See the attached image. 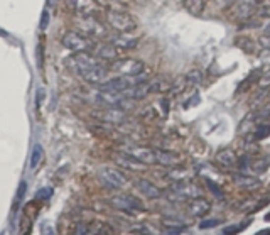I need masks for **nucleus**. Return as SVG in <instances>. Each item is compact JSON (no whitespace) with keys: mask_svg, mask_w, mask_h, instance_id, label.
<instances>
[{"mask_svg":"<svg viewBox=\"0 0 270 235\" xmlns=\"http://www.w3.org/2000/svg\"><path fill=\"white\" fill-rule=\"evenodd\" d=\"M69 61L73 63L74 71L79 77L91 85H100L108 77V68L93 53H76Z\"/></svg>","mask_w":270,"mask_h":235,"instance_id":"f257e3e1","label":"nucleus"},{"mask_svg":"<svg viewBox=\"0 0 270 235\" xmlns=\"http://www.w3.org/2000/svg\"><path fill=\"white\" fill-rule=\"evenodd\" d=\"M61 44L66 47L69 53H91L95 47V42L88 36L78 33V31H68L61 38Z\"/></svg>","mask_w":270,"mask_h":235,"instance_id":"f03ea898","label":"nucleus"},{"mask_svg":"<svg viewBox=\"0 0 270 235\" xmlns=\"http://www.w3.org/2000/svg\"><path fill=\"white\" fill-rule=\"evenodd\" d=\"M74 27H76L78 33L91 36V38H106V27L98 21L95 15H76V21H74Z\"/></svg>","mask_w":270,"mask_h":235,"instance_id":"7ed1b4c3","label":"nucleus"},{"mask_svg":"<svg viewBox=\"0 0 270 235\" xmlns=\"http://www.w3.org/2000/svg\"><path fill=\"white\" fill-rule=\"evenodd\" d=\"M106 22L112 29L118 31V33H130L135 29V21L130 14L118 9H108L106 10Z\"/></svg>","mask_w":270,"mask_h":235,"instance_id":"20e7f679","label":"nucleus"},{"mask_svg":"<svg viewBox=\"0 0 270 235\" xmlns=\"http://www.w3.org/2000/svg\"><path fill=\"white\" fill-rule=\"evenodd\" d=\"M98 178L103 186L108 190H122L127 185V176L117 168H103L98 173Z\"/></svg>","mask_w":270,"mask_h":235,"instance_id":"39448f33","label":"nucleus"},{"mask_svg":"<svg viewBox=\"0 0 270 235\" xmlns=\"http://www.w3.org/2000/svg\"><path fill=\"white\" fill-rule=\"evenodd\" d=\"M110 71L120 75V77H130V75H138L144 71V63L137 61V59H113L110 65Z\"/></svg>","mask_w":270,"mask_h":235,"instance_id":"423d86ee","label":"nucleus"},{"mask_svg":"<svg viewBox=\"0 0 270 235\" xmlns=\"http://www.w3.org/2000/svg\"><path fill=\"white\" fill-rule=\"evenodd\" d=\"M259 7H257V0H238L235 5L230 10V17L233 21H247L252 15L257 14Z\"/></svg>","mask_w":270,"mask_h":235,"instance_id":"0eeeda50","label":"nucleus"},{"mask_svg":"<svg viewBox=\"0 0 270 235\" xmlns=\"http://www.w3.org/2000/svg\"><path fill=\"white\" fill-rule=\"evenodd\" d=\"M110 205L115 206L122 212H135V210H142V203L137 198L130 196V195H117V196L110 198Z\"/></svg>","mask_w":270,"mask_h":235,"instance_id":"6e6552de","label":"nucleus"},{"mask_svg":"<svg viewBox=\"0 0 270 235\" xmlns=\"http://www.w3.org/2000/svg\"><path fill=\"white\" fill-rule=\"evenodd\" d=\"M68 3L74 15H95L100 7L97 0H68Z\"/></svg>","mask_w":270,"mask_h":235,"instance_id":"1a4fd4ad","label":"nucleus"},{"mask_svg":"<svg viewBox=\"0 0 270 235\" xmlns=\"http://www.w3.org/2000/svg\"><path fill=\"white\" fill-rule=\"evenodd\" d=\"M127 154H130L132 157H135L137 161H140L142 164H157L156 159V149H150V147H129L125 149Z\"/></svg>","mask_w":270,"mask_h":235,"instance_id":"9d476101","label":"nucleus"},{"mask_svg":"<svg viewBox=\"0 0 270 235\" xmlns=\"http://www.w3.org/2000/svg\"><path fill=\"white\" fill-rule=\"evenodd\" d=\"M91 53L97 58H100L101 61H113V59L118 58V47L110 42H95V47Z\"/></svg>","mask_w":270,"mask_h":235,"instance_id":"9b49d317","label":"nucleus"},{"mask_svg":"<svg viewBox=\"0 0 270 235\" xmlns=\"http://www.w3.org/2000/svg\"><path fill=\"white\" fill-rule=\"evenodd\" d=\"M172 193H176L182 200H189V198L201 196V188L198 185H193V183L177 181L176 185L172 186Z\"/></svg>","mask_w":270,"mask_h":235,"instance_id":"f8f14e48","label":"nucleus"},{"mask_svg":"<svg viewBox=\"0 0 270 235\" xmlns=\"http://www.w3.org/2000/svg\"><path fill=\"white\" fill-rule=\"evenodd\" d=\"M135 188L140 191L145 198H149V200H157V198L162 196V191L154 183H150L149 179H137L135 181Z\"/></svg>","mask_w":270,"mask_h":235,"instance_id":"ddd939ff","label":"nucleus"},{"mask_svg":"<svg viewBox=\"0 0 270 235\" xmlns=\"http://www.w3.org/2000/svg\"><path fill=\"white\" fill-rule=\"evenodd\" d=\"M112 42L118 47V51H130L138 44V39L134 36H129L127 33H122L118 36H115L112 39Z\"/></svg>","mask_w":270,"mask_h":235,"instance_id":"4468645a","label":"nucleus"},{"mask_svg":"<svg viewBox=\"0 0 270 235\" xmlns=\"http://www.w3.org/2000/svg\"><path fill=\"white\" fill-rule=\"evenodd\" d=\"M233 181H235V185L238 186V188L248 190V191H255L262 186V183L259 181V179L247 176V174H238V176L233 178Z\"/></svg>","mask_w":270,"mask_h":235,"instance_id":"2eb2a0df","label":"nucleus"},{"mask_svg":"<svg viewBox=\"0 0 270 235\" xmlns=\"http://www.w3.org/2000/svg\"><path fill=\"white\" fill-rule=\"evenodd\" d=\"M216 162L220 166H223V168H226V169H232V168H235L236 166L238 157L232 149H223V151H220V153L216 154Z\"/></svg>","mask_w":270,"mask_h":235,"instance_id":"dca6fc26","label":"nucleus"},{"mask_svg":"<svg viewBox=\"0 0 270 235\" xmlns=\"http://www.w3.org/2000/svg\"><path fill=\"white\" fill-rule=\"evenodd\" d=\"M188 210L191 212L193 215H196V217H202V215H206L211 210V205H209V201L202 200V198H191V203L188 205Z\"/></svg>","mask_w":270,"mask_h":235,"instance_id":"f3484780","label":"nucleus"},{"mask_svg":"<svg viewBox=\"0 0 270 235\" xmlns=\"http://www.w3.org/2000/svg\"><path fill=\"white\" fill-rule=\"evenodd\" d=\"M98 115H100V118H103V120L113 123H120L125 120V114L120 109H115V107H105Z\"/></svg>","mask_w":270,"mask_h":235,"instance_id":"a211bd4d","label":"nucleus"},{"mask_svg":"<svg viewBox=\"0 0 270 235\" xmlns=\"http://www.w3.org/2000/svg\"><path fill=\"white\" fill-rule=\"evenodd\" d=\"M235 46H238V49H241L247 54H257V49H259L257 42L252 38H248V36H238L235 39Z\"/></svg>","mask_w":270,"mask_h":235,"instance_id":"6ab92c4d","label":"nucleus"},{"mask_svg":"<svg viewBox=\"0 0 270 235\" xmlns=\"http://www.w3.org/2000/svg\"><path fill=\"white\" fill-rule=\"evenodd\" d=\"M156 159H157V164L162 166H176L179 164L181 159L172 153H168V151H162V149H156Z\"/></svg>","mask_w":270,"mask_h":235,"instance_id":"aec40b11","label":"nucleus"},{"mask_svg":"<svg viewBox=\"0 0 270 235\" xmlns=\"http://www.w3.org/2000/svg\"><path fill=\"white\" fill-rule=\"evenodd\" d=\"M117 162L120 166H124V168H129V169H132V171H138V169H142L144 168V164H142L140 161H137L135 157H132L130 154H118L117 156Z\"/></svg>","mask_w":270,"mask_h":235,"instance_id":"412c9836","label":"nucleus"},{"mask_svg":"<svg viewBox=\"0 0 270 235\" xmlns=\"http://www.w3.org/2000/svg\"><path fill=\"white\" fill-rule=\"evenodd\" d=\"M204 5V0H184V9L193 15H201Z\"/></svg>","mask_w":270,"mask_h":235,"instance_id":"4be33fe9","label":"nucleus"},{"mask_svg":"<svg viewBox=\"0 0 270 235\" xmlns=\"http://www.w3.org/2000/svg\"><path fill=\"white\" fill-rule=\"evenodd\" d=\"M42 157H44V149L41 147V144H35L33 149V154H31V168L33 169L37 168V164L42 161Z\"/></svg>","mask_w":270,"mask_h":235,"instance_id":"5701e85b","label":"nucleus"},{"mask_svg":"<svg viewBox=\"0 0 270 235\" xmlns=\"http://www.w3.org/2000/svg\"><path fill=\"white\" fill-rule=\"evenodd\" d=\"M162 225H164L166 229H182V230H186V222L181 220V218H176V217L162 218Z\"/></svg>","mask_w":270,"mask_h":235,"instance_id":"b1692460","label":"nucleus"},{"mask_svg":"<svg viewBox=\"0 0 270 235\" xmlns=\"http://www.w3.org/2000/svg\"><path fill=\"white\" fill-rule=\"evenodd\" d=\"M259 75H260V71H259V70L253 71V73H250V75H248V78L245 79V81H241L240 85H238V93H241V91H247L248 86H250V85H253V83H255L257 79L260 78Z\"/></svg>","mask_w":270,"mask_h":235,"instance_id":"393cba45","label":"nucleus"},{"mask_svg":"<svg viewBox=\"0 0 270 235\" xmlns=\"http://www.w3.org/2000/svg\"><path fill=\"white\" fill-rule=\"evenodd\" d=\"M186 79V83L188 85H198V83H201L202 81V75H201V71H191V73L188 75V77H184Z\"/></svg>","mask_w":270,"mask_h":235,"instance_id":"a878e982","label":"nucleus"},{"mask_svg":"<svg viewBox=\"0 0 270 235\" xmlns=\"http://www.w3.org/2000/svg\"><path fill=\"white\" fill-rule=\"evenodd\" d=\"M53 188H41L35 193V200H39V201H46V200H49L51 196H53Z\"/></svg>","mask_w":270,"mask_h":235,"instance_id":"bb28decb","label":"nucleus"},{"mask_svg":"<svg viewBox=\"0 0 270 235\" xmlns=\"http://www.w3.org/2000/svg\"><path fill=\"white\" fill-rule=\"evenodd\" d=\"M169 176H170V178H174V179H179V181H182V179H184V178H189L191 174H189L186 169H174V171H170V173H169Z\"/></svg>","mask_w":270,"mask_h":235,"instance_id":"cd10ccee","label":"nucleus"},{"mask_svg":"<svg viewBox=\"0 0 270 235\" xmlns=\"http://www.w3.org/2000/svg\"><path fill=\"white\" fill-rule=\"evenodd\" d=\"M206 185H208V188L211 190V193L214 195V196H216V198H223V191L218 188V186L214 185L213 181H209V179H208V181H206Z\"/></svg>","mask_w":270,"mask_h":235,"instance_id":"c85d7f7f","label":"nucleus"},{"mask_svg":"<svg viewBox=\"0 0 270 235\" xmlns=\"http://www.w3.org/2000/svg\"><path fill=\"white\" fill-rule=\"evenodd\" d=\"M220 224H221L220 220H214V218H211V220H202L200 224V227L201 229H214V227L220 225Z\"/></svg>","mask_w":270,"mask_h":235,"instance_id":"c756f323","label":"nucleus"},{"mask_svg":"<svg viewBox=\"0 0 270 235\" xmlns=\"http://www.w3.org/2000/svg\"><path fill=\"white\" fill-rule=\"evenodd\" d=\"M260 44L262 47H265V49L270 51V33H265L264 36L260 38Z\"/></svg>","mask_w":270,"mask_h":235,"instance_id":"7c9ffc66","label":"nucleus"},{"mask_svg":"<svg viewBox=\"0 0 270 235\" xmlns=\"http://www.w3.org/2000/svg\"><path fill=\"white\" fill-rule=\"evenodd\" d=\"M49 26V12L44 10L42 12V19H41V29H46Z\"/></svg>","mask_w":270,"mask_h":235,"instance_id":"2f4dec72","label":"nucleus"},{"mask_svg":"<svg viewBox=\"0 0 270 235\" xmlns=\"http://www.w3.org/2000/svg\"><path fill=\"white\" fill-rule=\"evenodd\" d=\"M26 183H21V186H19V191H17V201H22L24 200V195H26Z\"/></svg>","mask_w":270,"mask_h":235,"instance_id":"473e14b6","label":"nucleus"},{"mask_svg":"<svg viewBox=\"0 0 270 235\" xmlns=\"http://www.w3.org/2000/svg\"><path fill=\"white\" fill-rule=\"evenodd\" d=\"M243 227H238V225H233V227H226L223 230V234H235V232H240Z\"/></svg>","mask_w":270,"mask_h":235,"instance_id":"72a5a7b5","label":"nucleus"},{"mask_svg":"<svg viewBox=\"0 0 270 235\" xmlns=\"http://www.w3.org/2000/svg\"><path fill=\"white\" fill-rule=\"evenodd\" d=\"M260 85H270V71L264 73V77H260Z\"/></svg>","mask_w":270,"mask_h":235,"instance_id":"f704fd0d","label":"nucleus"},{"mask_svg":"<svg viewBox=\"0 0 270 235\" xmlns=\"http://www.w3.org/2000/svg\"><path fill=\"white\" fill-rule=\"evenodd\" d=\"M98 3H103V5H110V3H115V2H120V0H97Z\"/></svg>","mask_w":270,"mask_h":235,"instance_id":"c9c22d12","label":"nucleus"},{"mask_svg":"<svg viewBox=\"0 0 270 235\" xmlns=\"http://www.w3.org/2000/svg\"><path fill=\"white\" fill-rule=\"evenodd\" d=\"M260 234H270V229H265V230H262Z\"/></svg>","mask_w":270,"mask_h":235,"instance_id":"e433bc0d","label":"nucleus"},{"mask_svg":"<svg viewBox=\"0 0 270 235\" xmlns=\"http://www.w3.org/2000/svg\"><path fill=\"white\" fill-rule=\"evenodd\" d=\"M265 33H270V24H269L267 27H265Z\"/></svg>","mask_w":270,"mask_h":235,"instance_id":"4c0bfd02","label":"nucleus"},{"mask_svg":"<svg viewBox=\"0 0 270 235\" xmlns=\"http://www.w3.org/2000/svg\"><path fill=\"white\" fill-rule=\"evenodd\" d=\"M265 220H267V222H270V213H269V215H265Z\"/></svg>","mask_w":270,"mask_h":235,"instance_id":"58836bf2","label":"nucleus"},{"mask_svg":"<svg viewBox=\"0 0 270 235\" xmlns=\"http://www.w3.org/2000/svg\"><path fill=\"white\" fill-rule=\"evenodd\" d=\"M264 14H265V15H270V9H269V10H265Z\"/></svg>","mask_w":270,"mask_h":235,"instance_id":"ea45409f","label":"nucleus"},{"mask_svg":"<svg viewBox=\"0 0 270 235\" xmlns=\"http://www.w3.org/2000/svg\"><path fill=\"white\" fill-rule=\"evenodd\" d=\"M269 97H270V90H269Z\"/></svg>","mask_w":270,"mask_h":235,"instance_id":"a19ab883","label":"nucleus"}]
</instances>
